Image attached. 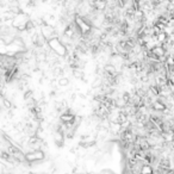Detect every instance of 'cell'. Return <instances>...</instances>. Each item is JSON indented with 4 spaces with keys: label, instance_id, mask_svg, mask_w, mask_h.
<instances>
[{
    "label": "cell",
    "instance_id": "2",
    "mask_svg": "<svg viewBox=\"0 0 174 174\" xmlns=\"http://www.w3.org/2000/svg\"><path fill=\"white\" fill-rule=\"evenodd\" d=\"M26 155V161L28 162H34V161H38V160H43L44 159V153L42 150H31L30 153L25 154Z\"/></svg>",
    "mask_w": 174,
    "mask_h": 174
},
{
    "label": "cell",
    "instance_id": "5",
    "mask_svg": "<svg viewBox=\"0 0 174 174\" xmlns=\"http://www.w3.org/2000/svg\"><path fill=\"white\" fill-rule=\"evenodd\" d=\"M24 99L28 101V100H30V99H32V91L31 90H28V91H25V94H24Z\"/></svg>",
    "mask_w": 174,
    "mask_h": 174
},
{
    "label": "cell",
    "instance_id": "1",
    "mask_svg": "<svg viewBox=\"0 0 174 174\" xmlns=\"http://www.w3.org/2000/svg\"><path fill=\"white\" fill-rule=\"evenodd\" d=\"M48 45H49V48L57 55V56H60V57L68 56V48L65 44H63V42L61 41L60 38L54 37V38L49 39V41H48Z\"/></svg>",
    "mask_w": 174,
    "mask_h": 174
},
{
    "label": "cell",
    "instance_id": "4",
    "mask_svg": "<svg viewBox=\"0 0 174 174\" xmlns=\"http://www.w3.org/2000/svg\"><path fill=\"white\" fill-rule=\"evenodd\" d=\"M57 84L60 86H68L69 85V80H68L67 78H61V79H59V80H57Z\"/></svg>",
    "mask_w": 174,
    "mask_h": 174
},
{
    "label": "cell",
    "instance_id": "3",
    "mask_svg": "<svg viewBox=\"0 0 174 174\" xmlns=\"http://www.w3.org/2000/svg\"><path fill=\"white\" fill-rule=\"evenodd\" d=\"M3 101H4V106L7 109V110H11L13 109V104H12V101L11 100H9L7 98H5V97H3Z\"/></svg>",
    "mask_w": 174,
    "mask_h": 174
}]
</instances>
